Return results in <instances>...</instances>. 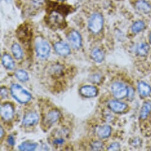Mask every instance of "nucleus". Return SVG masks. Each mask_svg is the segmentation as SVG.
<instances>
[{"label": "nucleus", "instance_id": "nucleus-1", "mask_svg": "<svg viewBox=\"0 0 151 151\" xmlns=\"http://www.w3.org/2000/svg\"><path fill=\"white\" fill-rule=\"evenodd\" d=\"M46 22L51 28L55 29H62L66 26L65 17L57 10L52 11L49 14Z\"/></svg>", "mask_w": 151, "mask_h": 151}, {"label": "nucleus", "instance_id": "nucleus-2", "mask_svg": "<svg viewBox=\"0 0 151 151\" xmlns=\"http://www.w3.org/2000/svg\"><path fill=\"white\" fill-rule=\"evenodd\" d=\"M10 91L12 96L22 104L28 103L32 99V95L19 84H13L11 86Z\"/></svg>", "mask_w": 151, "mask_h": 151}, {"label": "nucleus", "instance_id": "nucleus-3", "mask_svg": "<svg viewBox=\"0 0 151 151\" xmlns=\"http://www.w3.org/2000/svg\"><path fill=\"white\" fill-rule=\"evenodd\" d=\"M104 20L103 16L99 13H95L90 17L88 22V28L94 34L100 33L103 27Z\"/></svg>", "mask_w": 151, "mask_h": 151}, {"label": "nucleus", "instance_id": "nucleus-4", "mask_svg": "<svg viewBox=\"0 0 151 151\" xmlns=\"http://www.w3.org/2000/svg\"><path fill=\"white\" fill-rule=\"evenodd\" d=\"M35 49L37 56L42 59L47 58L50 52V45L46 40L42 39H36Z\"/></svg>", "mask_w": 151, "mask_h": 151}, {"label": "nucleus", "instance_id": "nucleus-5", "mask_svg": "<svg viewBox=\"0 0 151 151\" xmlns=\"http://www.w3.org/2000/svg\"><path fill=\"white\" fill-rule=\"evenodd\" d=\"M111 91L114 96L117 99H122L128 96L129 90L127 87L123 84L119 82L114 83L111 86Z\"/></svg>", "mask_w": 151, "mask_h": 151}, {"label": "nucleus", "instance_id": "nucleus-6", "mask_svg": "<svg viewBox=\"0 0 151 151\" xmlns=\"http://www.w3.org/2000/svg\"><path fill=\"white\" fill-rule=\"evenodd\" d=\"M68 39L73 47L79 49L82 45V38L80 34L76 30H72L68 35Z\"/></svg>", "mask_w": 151, "mask_h": 151}, {"label": "nucleus", "instance_id": "nucleus-7", "mask_svg": "<svg viewBox=\"0 0 151 151\" xmlns=\"http://www.w3.org/2000/svg\"><path fill=\"white\" fill-rule=\"evenodd\" d=\"M60 112L56 109L50 111L43 119V124L46 127H50L55 123L60 117Z\"/></svg>", "mask_w": 151, "mask_h": 151}, {"label": "nucleus", "instance_id": "nucleus-8", "mask_svg": "<svg viewBox=\"0 0 151 151\" xmlns=\"http://www.w3.org/2000/svg\"><path fill=\"white\" fill-rule=\"evenodd\" d=\"M14 108L10 103H4L1 107V117L6 120H11L14 116Z\"/></svg>", "mask_w": 151, "mask_h": 151}, {"label": "nucleus", "instance_id": "nucleus-9", "mask_svg": "<svg viewBox=\"0 0 151 151\" xmlns=\"http://www.w3.org/2000/svg\"><path fill=\"white\" fill-rule=\"evenodd\" d=\"M39 117L35 112H29L24 116L23 124L25 126H32L36 124L39 121Z\"/></svg>", "mask_w": 151, "mask_h": 151}, {"label": "nucleus", "instance_id": "nucleus-10", "mask_svg": "<svg viewBox=\"0 0 151 151\" xmlns=\"http://www.w3.org/2000/svg\"><path fill=\"white\" fill-rule=\"evenodd\" d=\"M54 49L56 52L61 56H67L70 52V49L69 45L62 42H58L54 45Z\"/></svg>", "mask_w": 151, "mask_h": 151}, {"label": "nucleus", "instance_id": "nucleus-11", "mask_svg": "<svg viewBox=\"0 0 151 151\" xmlns=\"http://www.w3.org/2000/svg\"><path fill=\"white\" fill-rule=\"evenodd\" d=\"M80 94L85 97H94L98 94V89L94 86H86L81 88Z\"/></svg>", "mask_w": 151, "mask_h": 151}, {"label": "nucleus", "instance_id": "nucleus-12", "mask_svg": "<svg viewBox=\"0 0 151 151\" xmlns=\"http://www.w3.org/2000/svg\"><path fill=\"white\" fill-rule=\"evenodd\" d=\"M109 108L115 113H122L127 108V105L122 102L113 100L109 103Z\"/></svg>", "mask_w": 151, "mask_h": 151}, {"label": "nucleus", "instance_id": "nucleus-13", "mask_svg": "<svg viewBox=\"0 0 151 151\" xmlns=\"http://www.w3.org/2000/svg\"><path fill=\"white\" fill-rule=\"evenodd\" d=\"M136 8L138 11L145 14L151 12V6L145 0H138L136 3Z\"/></svg>", "mask_w": 151, "mask_h": 151}, {"label": "nucleus", "instance_id": "nucleus-14", "mask_svg": "<svg viewBox=\"0 0 151 151\" xmlns=\"http://www.w3.org/2000/svg\"><path fill=\"white\" fill-rule=\"evenodd\" d=\"M29 27L27 26H22L20 29H19V32L17 36L21 41L24 42L25 40L27 41V40L31 38V32L29 30Z\"/></svg>", "mask_w": 151, "mask_h": 151}, {"label": "nucleus", "instance_id": "nucleus-15", "mask_svg": "<svg viewBox=\"0 0 151 151\" xmlns=\"http://www.w3.org/2000/svg\"><path fill=\"white\" fill-rule=\"evenodd\" d=\"M111 132V127L109 125H104L100 127L97 130V135L101 139L107 138Z\"/></svg>", "mask_w": 151, "mask_h": 151}, {"label": "nucleus", "instance_id": "nucleus-16", "mask_svg": "<svg viewBox=\"0 0 151 151\" xmlns=\"http://www.w3.org/2000/svg\"><path fill=\"white\" fill-rule=\"evenodd\" d=\"M2 63L3 66L8 69H13L15 66L13 58L10 55L7 53L4 54L2 57Z\"/></svg>", "mask_w": 151, "mask_h": 151}, {"label": "nucleus", "instance_id": "nucleus-17", "mask_svg": "<svg viewBox=\"0 0 151 151\" xmlns=\"http://www.w3.org/2000/svg\"><path fill=\"white\" fill-rule=\"evenodd\" d=\"M138 90L140 94L143 97L148 96L151 93L150 87L144 82H140L139 83Z\"/></svg>", "mask_w": 151, "mask_h": 151}, {"label": "nucleus", "instance_id": "nucleus-18", "mask_svg": "<svg viewBox=\"0 0 151 151\" xmlns=\"http://www.w3.org/2000/svg\"><path fill=\"white\" fill-rule=\"evenodd\" d=\"M91 57L95 62L101 63L104 59V55L100 49L96 48L91 52Z\"/></svg>", "mask_w": 151, "mask_h": 151}, {"label": "nucleus", "instance_id": "nucleus-19", "mask_svg": "<svg viewBox=\"0 0 151 151\" xmlns=\"http://www.w3.org/2000/svg\"><path fill=\"white\" fill-rule=\"evenodd\" d=\"M37 146L36 143L23 142L19 146V149L22 151H33L36 149Z\"/></svg>", "mask_w": 151, "mask_h": 151}, {"label": "nucleus", "instance_id": "nucleus-20", "mask_svg": "<svg viewBox=\"0 0 151 151\" xmlns=\"http://www.w3.org/2000/svg\"><path fill=\"white\" fill-rule=\"evenodd\" d=\"M151 111V103L146 102L143 104L140 111V118L145 119Z\"/></svg>", "mask_w": 151, "mask_h": 151}, {"label": "nucleus", "instance_id": "nucleus-21", "mask_svg": "<svg viewBox=\"0 0 151 151\" xmlns=\"http://www.w3.org/2000/svg\"><path fill=\"white\" fill-rule=\"evenodd\" d=\"M149 46L147 43H140L137 47V53L141 56H145L148 54Z\"/></svg>", "mask_w": 151, "mask_h": 151}, {"label": "nucleus", "instance_id": "nucleus-22", "mask_svg": "<svg viewBox=\"0 0 151 151\" xmlns=\"http://www.w3.org/2000/svg\"><path fill=\"white\" fill-rule=\"evenodd\" d=\"M16 77L22 82H26L29 80V74L22 69L17 70L15 73Z\"/></svg>", "mask_w": 151, "mask_h": 151}, {"label": "nucleus", "instance_id": "nucleus-23", "mask_svg": "<svg viewBox=\"0 0 151 151\" xmlns=\"http://www.w3.org/2000/svg\"><path fill=\"white\" fill-rule=\"evenodd\" d=\"M12 51L14 56L17 59H21L23 56V52L20 46L18 43H14L12 47Z\"/></svg>", "mask_w": 151, "mask_h": 151}, {"label": "nucleus", "instance_id": "nucleus-24", "mask_svg": "<svg viewBox=\"0 0 151 151\" xmlns=\"http://www.w3.org/2000/svg\"><path fill=\"white\" fill-rule=\"evenodd\" d=\"M145 28V24L142 21L136 22L132 26V31L134 33H139Z\"/></svg>", "mask_w": 151, "mask_h": 151}, {"label": "nucleus", "instance_id": "nucleus-25", "mask_svg": "<svg viewBox=\"0 0 151 151\" xmlns=\"http://www.w3.org/2000/svg\"><path fill=\"white\" fill-rule=\"evenodd\" d=\"M91 147L93 150H101L103 147V143L100 141H95L91 145Z\"/></svg>", "mask_w": 151, "mask_h": 151}, {"label": "nucleus", "instance_id": "nucleus-26", "mask_svg": "<svg viewBox=\"0 0 151 151\" xmlns=\"http://www.w3.org/2000/svg\"><path fill=\"white\" fill-rule=\"evenodd\" d=\"M120 144L117 142H114L111 143L110 146L108 147V150H120Z\"/></svg>", "mask_w": 151, "mask_h": 151}, {"label": "nucleus", "instance_id": "nucleus-27", "mask_svg": "<svg viewBox=\"0 0 151 151\" xmlns=\"http://www.w3.org/2000/svg\"><path fill=\"white\" fill-rule=\"evenodd\" d=\"M8 95V91L5 87H2L1 88V96L2 97H7Z\"/></svg>", "mask_w": 151, "mask_h": 151}, {"label": "nucleus", "instance_id": "nucleus-28", "mask_svg": "<svg viewBox=\"0 0 151 151\" xmlns=\"http://www.w3.org/2000/svg\"><path fill=\"white\" fill-rule=\"evenodd\" d=\"M7 142L9 143V144L11 146H14L15 145V140L14 137L12 135H10L8 137L7 139Z\"/></svg>", "mask_w": 151, "mask_h": 151}, {"label": "nucleus", "instance_id": "nucleus-29", "mask_svg": "<svg viewBox=\"0 0 151 151\" xmlns=\"http://www.w3.org/2000/svg\"><path fill=\"white\" fill-rule=\"evenodd\" d=\"M63 142H64V140L63 139H62V138L56 139L53 141L54 144H56V145H60V144H62Z\"/></svg>", "mask_w": 151, "mask_h": 151}, {"label": "nucleus", "instance_id": "nucleus-30", "mask_svg": "<svg viewBox=\"0 0 151 151\" xmlns=\"http://www.w3.org/2000/svg\"><path fill=\"white\" fill-rule=\"evenodd\" d=\"M4 130H3V127L1 126V138H2V137H3V135L4 134Z\"/></svg>", "mask_w": 151, "mask_h": 151}, {"label": "nucleus", "instance_id": "nucleus-31", "mask_svg": "<svg viewBox=\"0 0 151 151\" xmlns=\"http://www.w3.org/2000/svg\"><path fill=\"white\" fill-rule=\"evenodd\" d=\"M57 1H64L65 0H57Z\"/></svg>", "mask_w": 151, "mask_h": 151}, {"label": "nucleus", "instance_id": "nucleus-32", "mask_svg": "<svg viewBox=\"0 0 151 151\" xmlns=\"http://www.w3.org/2000/svg\"><path fill=\"white\" fill-rule=\"evenodd\" d=\"M150 43H151V34H150Z\"/></svg>", "mask_w": 151, "mask_h": 151}]
</instances>
